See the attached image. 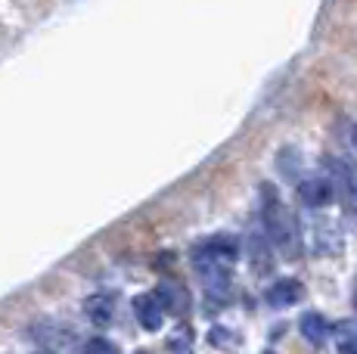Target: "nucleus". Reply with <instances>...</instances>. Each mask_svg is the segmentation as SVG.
Segmentation results:
<instances>
[{"label":"nucleus","mask_w":357,"mask_h":354,"mask_svg":"<svg viewBox=\"0 0 357 354\" xmlns=\"http://www.w3.org/2000/svg\"><path fill=\"white\" fill-rule=\"evenodd\" d=\"M236 258H239V243L233 236H215V240L202 243L193 252V264L199 274H202V283L208 286V292L227 289Z\"/></svg>","instance_id":"obj_1"},{"label":"nucleus","mask_w":357,"mask_h":354,"mask_svg":"<svg viewBox=\"0 0 357 354\" xmlns=\"http://www.w3.org/2000/svg\"><path fill=\"white\" fill-rule=\"evenodd\" d=\"M261 217H264L267 236L273 240V246L283 249L286 258H298V221L283 206L277 187H271V183H261Z\"/></svg>","instance_id":"obj_2"},{"label":"nucleus","mask_w":357,"mask_h":354,"mask_svg":"<svg viewBox=\"0 0 357 354\" xmlns=\"http://www.w3.org/2000/svg\"><path fill=\"white\" fill-rule=\"evenodd\" d=\"M305 295L307 292H305V283L301 280H277L267 289L264 302L277 311H286V308H295L298 302H305Z\"/></svg>","instance_id":"obj_3"},{"label":"nucleus","mask_w":357,"mask_h":354,"mask_svg":"<svg viewBox=\"0 0 357 354\" xmlns=\"http://www.w3.org/2000/svg\"><path fill=\"white\" fill-rule=\"evenodd\" d=\"M134 314H137V323H140L146 332H159L162 330L165 311H162L159 298H155L153 292H143V295L134 298Z\"/></svg>","instance_id":"obj_4"},{"label":"nucleus","mask_w":357,"mask_h":354,"mask_svg":"<svg viewBox=\"0 0 357 354\" xmlns=\"http://www.w3.org/2000/svg\"><path fill=\"white\" fill-rule=\"evenodd\" d=\"M326 168L335 174V180L342 183V193L348 196V202L357 208V165L348 159H335V155H326Z\"/></svg>","instance_id":"obj_5"},{"label":"nucleus","mask_w":357,"mask_h":354,"mask_svg":"<svg viewBox=\"0 0 357 354\" xmlns=\"http://www.w3.org/2000/svg\"><path fill=\"white\" fill-rule=\"evenodd\" d=\"M153 295L159 298L162 311H171L174 317H183L187 314V308H190V295H187V289H183L181 283H162Z\"/></svg>","instance_id":"obj_6"},{"label":"nucleus","mask_w":357,"mask_h":354,"mask_svg":"<svg viewBox=\"0 0 357 354\" xmlns=\"http://www.w3.org/2000/svg\"><path fill=\"white\" fill-rule=\"evenodd\" d=\"M298 332L311 345H324L326 339L333 336V323H329L320 311H307V314H301V320H298Z\"/></svg>","instance_id":"obj_7"},{"label":"nucleus","mask_w":357,"mask_h":354,"mask_svg":"<svg viewBox=\"0 0 357 354\" xmlns=\"http://www.w3.org/2000/svg\"><path fill=\"white\" fill-rule=\"evenodd\" d=\"M298 199L311 208H324L333 202V187L324 177H311V180H301L298 183Z\"/></svg>","instance_id":"obj_8"},{"label":"nucleus","mask_w":357,"mask_h":354,"mask_svg":"<svg viewBox=\"0 0 357 354\" xmlns=\"http://www.w3.org/2000/svg\"><path fill=\"white\" fill-rule=\"evenodd\" d=\"M245 255H249V264H252V270H255L258 277H264V274H271L273 270L271 243L261 240V236H249V243H245Z\"/></svg>","instance_id":"obj_9"},{"label":"nucleus","mask_w":357,"mask_h":354,"mask_svg":"<svg viewBox=\"0 0 357 354\" xmlns=\"http://www.w3.org/2000/svg\"><path fill=\"white\" fill-rule=\"evenodd\" d=\"M84 311L97 326H106L109 320H112V314H115V298L112 295H93V298H87Z\"/></svg>","instance_id":"obj_10"},{"label":"nucleus","mask_w":357,"mask_h":354,"mask_svg":"<svg viewBox=\"0 0 357 354\" xmlns=\"http://www.w3.org/2000/svg\"><path fill=\"white\" fill-rule=\"evenodd\" d=\"M333 336H335V348H339V354H357V323L354 320L333 323Z\"/></svg>","instance_id":"obj_11"},{"label":"nucleus","mask_w":357,"mask_h":354,"mask_svg":"<svg viewBox=\"0 0 357 354\" xmlns=\"http://www.w3.org/2000/svg\"><path fill=\"white\" fill-rule=\"evenodd\" d=\"M31 339H38L44 348H59V345H72L75 336L72 332H63V330H53V326H34L31 330Z\"/></svg>","instance_id":"obj_12"},{"label":"nucleus","mask_w":357,"mask_h":354,"mask_svg":"<svg viewBox=\"0 0 357 354\" xmlns=\"http://www.w3.org/2000/svg\"><path fill=\"white\" fill-rule=\"evenodd\" d=\"M168 348L174 351V354H193V332H190V326H187V323L177 326V330L171 332Z\"/></svg>","instance_id":"obj_13"},{"label":"nucleus","mask_w":357,"mask_h":354,"mask_svg":"<svg viewBox=\"0 0 357 354\" xmlns=\"http://www.w3.org/2000/svg\"><path fill=\"white\" fill-rule=\"evenodd\" d=\"M208 342L215 345V348H224V351H233L239 345V336L236 332H227L224 326H215V330L208 332Z\"/></svg>","instance_id":"obj_14"},{"label":"nucleus","mask_w":357,"mask_h":354,"mask_svg":"<svg viewBox=\"0 0 357 354\" xmlns=\"http://www.w3.org/2000/svg\"><path fill=\"white\" fill-rule=\"evenodd\" d=\"M84 354H119V348H115L109 339H87V345H84Z\"/></svg>","instance_id":"obj_15"},{"label":"nucleus","mask_w":357,"mask_h":354,"mask_svg":"<svg viewBox=\"0 0 357 354\" xmlns=\"http://www.w3.org/2000/svg\"><path fill=\"white\" fill-rule=\"evenodd\" d=\"M351 143H354V149H357V125L351 128Z\"/></svg>","instance_id":"obj_16"},{"label":"nucleus","mask_w":357,"mask_h":354,"mask_svg":"<svg viewBox=\"0 0 357 354\" xmlns=\"http://www.w3.org/2000/svg\"><path fill=\"white\" fill-rule=\"evenodd\" d=\"M134 354H153V351H143V348H140V351H134Z\"/></svg>","instance_id":"obj_17"},{"label":"nucleus","mask_w":357,"mask_h":354,"mask_svg":"<svg viewBox=\"0 0 357 354\" xmlns=\"http://www.w3.org/2000/svg\"><path fill=\"white\" fill-rule=\"evenodd\" d=\"M354 305H357V283H354Z\"/></svg>","instance_id":"obj_18"},{"label":"nucleus","mask_w":357,"mask_h":354,"mask_svg":"<svg viewBox=\"0 0 357 354\" xmlns=\"http://www.w3.org/2000/svg\"><path fill=\"white\" fill-rule=\"evenodd\" d=\"M261 354H277V351H261Z\"/></svg>","instance_id":"obj_19"}]
</instances>
